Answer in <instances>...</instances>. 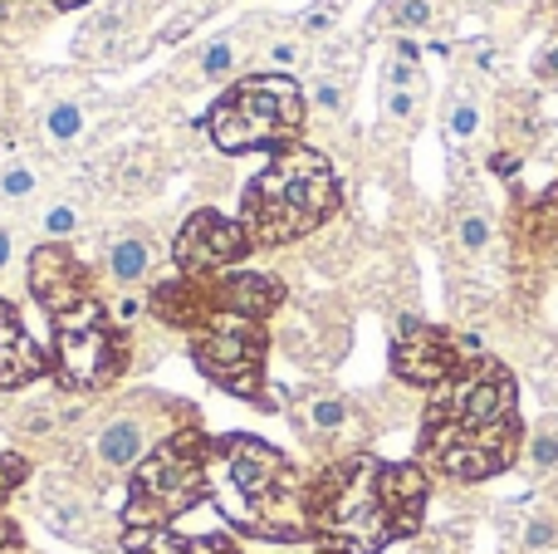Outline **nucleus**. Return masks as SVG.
I'll return each mask as SVG.
<instances>
[{
  "label": "nucleus",
  "instance_id": "1",
  "mask_svg": "<svg viewBox=\"0 0 558 554\" xmlns=\"http://www.w3.org/2000/svg\"><path fill=\"white\" fill-rule=\"evenodd\" d=\"M520 388L500 359L461 363L451 383L432 393L422 418V461L451 481H490L520 461Z\"/></svg>",
  "mask_w": 558,
  "mask_h": 554
},
{
  "label": "nucleus",
  "instance_id": "2",
  "mask_svg": "<svg viewBox=\"0 0 558 554\" xmlns=\"http://www.w3.org/2000/svg\"><path fill=\"white\" fill-rule=\"evenodd\" d=\"M308 540L324 554H383L416 535L426 516V471L407 461L343 457L304 491Z\"/></svg>",
  "mask_w": 558,
  "mask_h": 554
},
{
  "label": "nucleus",
  "instance_id": "3",
  "mask_svg": "<svg viewBox=\"0 0 558 554\" xmlns=\"http://www.w3.org/2000/svg\"><path fill=\"white\" fill-rule=\"evenodd\" d=\"M206 496L226 520L260 540H308V506L299 471L260 437H216L206 447Z\"/></svg>",
  "mask_w": 558,
  "mask_h": 554
},
{
  "label": "nucleus",
  "instance_id": "4",
  "mask_svg": "<svg viewBox=\"0 0 558 554\" xmlns=\"http://www.w3.org/2000/svg\"><path fill=\"white\" fill-rule=\"evenodd\" d=\"M338 202H343V186H338L333 162L314 147L294 143L245 182L241 226L255 245H289L318 231L338 212Z\"/></svg>",
  "mask_w": 558,
  "mask_h": 554
},
{
  "label": "nucleus",
  "instance_id": "5",
  "mask_svg": "<svg viewBox=\"0 0 558 554\" xmlns=\"http://www.w3.org/2000/svg\"><path fill=\"white\" fill-rule=\"evenodd\" d=\"M304 88L289 74H251L231 84L211 108H206V133L221 153H284L304 133Z\"/></svg>",
  "mask_w": 558,
  "mask_h": 554
},
{
  "label": "nucleus",
  "instance_id": "6",
  "mask_svg": "<svg viewBox=\"0 0 558 554\" xmlns=\"http://www.w3.org/2000/svg\"><path fill=\"white\" fill-rule=\"evenodd\" d=\"M206 447L196 432H172L162 437L143 461L133 467V486H128L123 526H147V530H172L186 510L206 501Z\"/></svg>",
  "mask_w": 558,
  "mask_h": 554
},
{
  "label": "nucleus",
  "instance_id": "7",
  "mask_svg": "<svg viewBox=\"0 0 558 554\" xmlns=\"http://www.w3.org/2000/svg\"><path fill=\"white\" fill-rule=\"evenodd\" d=\"M49 369H54L64 393H98L128 369V339L98 300H84L78 310L54 320V359H49Z\"/></svg>",
  "mask_w": 558,
  "mask_h": 554
},
{
  "label": "nucleus",
  "instance_id": "8",
  "mask_svg": "<svg viewBox=\"0 0 558 554\" xmlns=\"http://www.w3.org/2000/svg\"><path fill=\"white\" fill-rule=\"evenodd\" d=\"M192 359L216 388L275 412V398H265V329L255 320L211 310V320L192 329Z\"/></svg>",
  "mask_w": 558,
  "mask_h": 554
},
{
  "label": "nucleus",
  "instance_id": "9",
  "mask_svg": "<svg viewBox=\"0 0 558 554\" xmlns=\"http://www.w3.org/2000/svg\"><path fill=\"white\" fill-rule=\"evenodd\" d=\"M251 245L255 241L241 226V216H226V212L202 206V212H192L182 221V231H177L172 261L186 280H216V275H226L235 261H245Z\"/></svg>",
  "mask_w": 558,
  "mask_h": 554
},
{
  "label": "nucleus",
  "instance_id": "10",
  "mask_svg": "<svg viewBox=\"0 0 558 554\" xmlns=\"http://www.w3.org/2000/svg\"><path fill=\"white\" fill-rule=\"evenodd\" d=\"M465 359H471V353H465L461 339H451L446 329H436V324H426V320H397V329H392V373L402 383L436 393L441 383H451L456 373H461Z\"/></svg>",
  "mask_w": 558,
  "mask_h": 554
},
{
  "label": "nucleus",
  "instance_id": "11",
  "mask_svg": "<svg viewBox=\"0 0 558 554\" xmlns=\"http://www.w3.org/2000/svg\"><path fill=\"white\" fill-rule=\"evenodd\" d=\"M29 294L45 304L49 314H69L84 300H94V285H88V270L64 241H45L29 255Z\"/></svg>",
  "mask_w": 558,
  "mask_h": 554
},
{
  "label": "nucleus",
  "instance_id": "12",
  "mask_svg": "<svg viewBox=\"0 0 558 554\" xmlns=\"http://www.w3.org/2000/svg\"><path fill=\"white\" fill-rule=\"evenodd\" d=\"M206 285H211V310L241 314V320H255V324H265L284 304V285L260 270H226Z\"/></svg>",
  "mask_w": 558,
  "mask_h": 554
},
{
  "label": "nucleus",
  "instance_id": "13",
  "mask_svg": "<svg viewBox=\"0 0 558 554\" xmlns=\"http://www.w3.org/2000/svg\"><path fill=\"white\" fill-rule=\"evenodd\" d=\"M45 373H49V353L29 339L20 314L0 300V393H15L25 383L45 378Z\"/></svg>",
  "mask_w": 558,
  "mask_h": 554
},
{
  "label": "nucleus",
  "instance_id": "14",
  "mask_svg": "<svg viewBox=\"0 0 558 554\" xmlns=\"http://www.w3.org/2000/svg\"><path fill=\"white\" fill-rule=\"evenodd\" d=\"M153 447H157V437L143 412H113V418L104 422V432L94 437V457H98V467H108V471L137 467Z\"/></svg>",
  "mask_w": 558,
  "mask_h": 554
},
{
  "label": "nucleus",
  "instance_id": "15",
  "mask_svg": "<svg viewBox=\"0 0 558 554\" xmlns=\"http://www.w3.org/2000/svg\"><path fill=\"white\" fill-rule=\"evenodd\" d=\"M153 265H157V245L147 241V236H123V241L108 245V275H113L118 285L147 280Z\"/></svg>",
  "mask_w": 558,
  "mask_h": 554
},
{
  "label": "nucleus",
  "instance_id": "16",
  "mask_svg": "<svg viewBox=\"0 0 558 554\" xmlns=\"http://www.w3.org/2000/svg\"><path fill=\"white\" fill-rule=\"evenodd\" d=\"M78 133H84V108H78L74 98H59V104L45 108V137L54 147H69Z\"/></svg>",
  "mask_w": 558,
  "mask_h": 554
},
{
  "label": "nucleus",
  "instance_id": "17",
  "mask_svg": "<svg viewBox=\"0 0 558 554\" xmlns=\"http://www.w3.org/2000/svg\"><path fill=\"white\" fill-rule=\"evenodd\" d=\"M446 133H451L456 143H465V137L481 133V104H475L465 88L451 98V104H446Z\"/></svg>",
  "mask_w": 558,
  "mask_h": 554
},
{
  "label": "nucleus",
  "instance_id": "18",
  "mask_svg": "<svg viewBox=\"0 0 558 554\" xmlns=\"http://www.w3.org/2000/svg\"><path fill=\"white\" fill-rule=\"evenodd\" d=\"M348 422V402L343 398H314L308 402V412H304V427H314V432H338Z\"/></svg>",
  "mask_w": 558,
  "mask_h": 554
},
{
  "label": "nucleus",
  "instance_id": "19",
  "mask_svg": "<svg viewBox=\"0 0 558 554\" xmlns=\"http://www.w3.org/2000/svg\"><path fill=\"white\" fill-rule=\"evenodd\" d=\"M35 186H39V172L25 162H10L5 172H0V196H5V202H25V196H35Z\"/></svg>",
  "mask_w": 558,
  "mask_h": 554
},
{
  "label": "nucleus",
  "instance_id": "20",
  "mask_svg": "<svg viewBox=\"0 0 558 554\" xmlns=\"http://www.w3.org/2000/svg\"><path fill=\"white\" fill-rule=\"evenodd\" d=\"M432 20H436L432 0H397V5H392V25L402 29V35H416V29H432Z\"/></svg>",
  "mask_w": 558,
  "mask_h": 554
},
{
  "label": "nucleus",
  "instance_id": "21",
  "mask_svg": "<svg viewBox=\"0 0 558 554\" xmlns=\"http://www.w3.org/2000/svg\"><path fill=\"white\" fill-rule=\"evenodd\" d=\"M231 69H235V45L231 39H211L202 49V79H231Z\"/></svg>",
  "mask_w": 558,
  "mask_h": 554
},
{
  "label": "nucleus",
  "instance_id": "22",
  "mask_svg": "<svg viewBox=\"0 0 558 554\" xmlns=\"http://www.w3.org/2000/svg\"><path fill=\"white\" fill-rule=\"evenodd\" d=\"M456 241H461V251H485V245H490V221H485V212H465L461 221H456Z\"/></svg>",
  "mask_w": 558,
  "mask_h": 554
},
{
  "label": "nucleus",
  "instance_id": "23",
  "mask_svg": "<svg viewBox=\"0 0 558 554\" xmlns=\"http://www.w3.org/2000/svg\"><path fill=\"white\" fill-rule=\"evenodd\" d=\"M308 98H314L324 113H343V108H348V84H343V79H328V74H324V79H314Z\"/></svg>",
  "mask_w": 558,
  "mask_h": 554
},
{
  "label": "nucleus",
  "instance_id": "24",
  "mask_svg": "<svg viewBox=\"0 0 558 554\" xmlns=\"http://www.w3.org/2000/svg\"><path fill=\"white\" fill-rule=\"evenodd\" d=\"M78 231V212L69 202H59V206H49L45 212V236L49 241H64V236H74Z\"/></svg>",
  "mask_w": 558,
  "mask_h": 554
},
{
  "label": "nucleus",
  "instance_id": "25",
  "mask_svg": "<svg viewBox=\"0 0 558 554\" xmlns=\"http://www.w3.org/2000/svg\"><path fill=\"white\" fill-rule=\"evenodd\" d=\"M333 20H338V0H314L304 10V20H299V29L304 35H324V29H333Z\"/></svg>",
  "mask_w": 558,
  "mask_h": 554
},
{
  "label": "nucleus",
  "instance_id": "26",
  "mask_svg": "<svg viewBox=\"0 0 558 554\" xmlns=\"http://www.w3.org/2000/svg\"><path fill=\"white\" fill-rule=\"evenodd\" d=\"M416 94H422V88H383V113L387 118H412Z\"/></svg>",
  "mask_w": 558,
  "mask_h": 554
},
{
  "label": "nucleus",
  "instance_id": "27",
  "mask_svg": "<svg viewBox=\"0 0 558 554\" xmlns=\"http://www.w3.org/2000/svg\"><path fill=\"white\" fill-rule=\"evenodd\" d=\"M530 461L539 471H554L558 467V432H539V437L530 442Z\"/></svg>",
  "mask_w": 558,
  "mask_h": 554
},
{
  "label": "nucleus",
  "instance_id": "28",
  "mask_svg": "<svg viewBox=\"0 0 558 554\" xmlns=\"http://www.w3.org/2000/svg\"><path fill=\"white\" fill-rule=\"evenodd\" d=\"M25 461H20V457H10V451H0V501H5L10 496V491H15L20 486V481H25Z\"/></svg>",
  "mask_w": 558,
  "mask_h": 554
},
{
  "label": "nucleus",
  "instance_id": "29",
  "mask_svg": "<svg viewBox=\"0 0 558 554\" xmlns=\"http://www.w3.org/2000/svg\"><path fill=\"white\" fill-rule=\"evenodd\" d=\"M554 540H558L554 520H530V526H524V550H549Z\"/></svg>",
  "mask_w": 558,
  "mask_h": 554
},
{
  "label": "nucleus",
  "instance_id": "30",
  "mask_svg": "<svg viewBox=\"0 0 558 554\" xmlns=\"http://www.w3.org/2000/svg\"><path fill=\"white\" fill-rule=\"evenodd\" d=\"M270 74H284V69H294L299 64V45H294V39H275V45H270Z\"/></svg>",
  "mask_w": 558,
  "mask_h": 554
},
{
  "label": "nucleus",
  "instance_id": "31",
  "mask_svg": "<svg viewBox=\"0 0 558 554\" xmlns=\"http://www.w3.org/2000/svg\"><path fill=\"white\" fill-rule=\"evenodd\" d=\"M0 554H20V530L10 520H0Z\"/></svg>",
  "mask_w": 558,
  "mask_h": 554
},
{
  "label": "nucleus",
  "instance_id": "32",
  "mask_svg": "<svg viewBox=\"0 0 558 554\" xmlns=\"http://www.w3.org/2000/svg\"><path fill=\"white\" fill-rule=\"evenodd\" d=\"M10 251H15V241H10V231H0V270L10 265Z\"/></svg>",
  "mask_w": 558,
  "mask_h": 554
},
{
  "label": "nucleus",
  "instance_id": "33",
  "mask_svg": "<svg viewBox=\"0 0 558 554\" xmlns=\"http://www.w3.org/2000/svg\"><path fill=\"white\" fill-rule=\"evenodd\" d=\"M495 172H500V177H514V157L500 153V157H495Z\"/></svg>",
  "mask_w": 558,
  "mask_h": 554
},
{
  "label": "nucleus",
  "instance_id": "34",
  "mask_svg": "<svg viewBox=\"0 0 558 554\" xmlns=\"http://www.w3.org/2000/svg\"><path fill=\"white\" fill-rule=\"evenodd\" d=\"M54 10H78V5H88V0H49Z\"/></svg>",
  "mask_w": 558,
  "mask_h": 554
},
{
  "label": "nucleus",
  "instance_id": "35",
  "mask_svg": "<svg viewBox=\"0 0 558 554\" xmlns=\"http://www.w3.org/2000/svg\"><path fill=\"white\" fill-rule=\"evenodd\" d=\"M544 74H558V49H549V59H544Z\"/></svg>",
  "mask_w": 558,
  "mask_h": 554
},
{
  "label": "nucleus",
  "instance_id": "36",
  "mask_svg": "<svg viewBox=\"0 0 558 554\" xmlns=\"http://www.w3.org/2000/svg\"><path fill=\"white\" fill-rule=\"evenodd\" d=\"M5 128H10V123H5V104H0V143H5Z\"/></svg>",
  "mask_w": 558,
  "mask_h": 554
},
{
  "label": "nucleus",
  "instance_id": "37",
  "mask_svg": "<svg viewBox=\"0 0 558 554\" xmlns=\"http://www.w3.org/2000/svg\"><path fill=\"white\" fill-rule=\"evenodd\" d=\"M554 202H558V186H554Z\"/></svg>",
  "mask_w": 558,
  "mask_h": 554
}]
</instances>
